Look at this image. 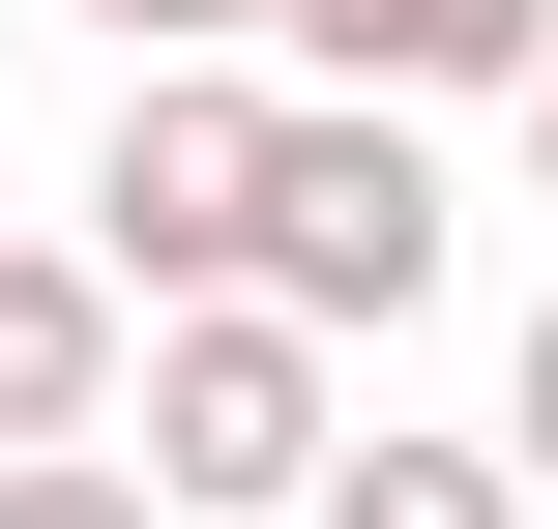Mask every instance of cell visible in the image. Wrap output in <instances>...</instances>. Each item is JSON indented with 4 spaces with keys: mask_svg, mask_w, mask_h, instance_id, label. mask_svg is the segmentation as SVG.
<instances>
[{
    "mask_svg": "<svg viewBox=\"0 0 558 529\" xmlns=\"http://www.w3.org/2000/svg\"><path fill=\"white\" fill-rule=\"evenodd\" d=\"M235 294H294L324 353H383L441 294V147L412 88H265V177H235Z\"/></svg>",
    "mask_w": 558,
    "mask_h": 529,
    "instance_id": "cell-1",
    "label": "cell"
},
{
    "mask_svg": "<svg viewBox=\"0 0 558 529\" xmlns=\"http://www.w3.org/2000/svg\"><path fill=\"white\" fill-rule=\"evenodd\" d=\"M147 501L206 529V501H294L324 471V324L294 294H118V412H88Z\"/></svg>",
    "mask_w": 558,
    "mask_h": 529,
    "instance_id": "cell-2",
    "label": "cell"
},
{
    "mask_svg": "<svg viewBox=\"0 0 558 529\" xmlns=\"http://www.w3.org/2000/svg\"><path fill=\"white\" fill-rule=\"evenodd\" d=\"M235 177H265V88L235 59H147L118 88V177H88V265L118 294H235Z\"/></svg>",
    "mask_w": 558,
    "mask_h": 529,
    "instance_id": "cell-3",
    "label": "cell"
},
{
    "mask_svg": "<svg viewBox=\"0 0 558 529\" xmlns=\"http://www.w3.org/2000/svg\"><path fill=\"white\" fill-rule=\"evenodd\" d=\"M88 412H118V265L0 236V442H88Z\"/></svg>",
    "mask_w": 558,
    "mask_h": 529,
    "instance_id": "cell-4",
    "label": "cell"
},
{
    "mask_svg": "<svg viewBox=\"0 0 558 529\" xmlns=\"http://www.w3.org/2000/svg\"><path fill=\"white\" fill-rule=\"evenodd\" d=\"M265 29H294L324 88H500V59H530L558 0H265Z\"/></svg>",
    "mask_w": 558,
    "mask_h": 529,
    "instance_id": "cell-5",
    "label": "cell"
},
{
    "mask_svg": "<svg viewBox=\"0 0 558 529\" xmlns=\"http://www.w3.org/2000/svg\"><path fill=\"white\" fill-rule=\"evenodd\" d=\"M294 529H530V471H500V442H353V412H324Z\"/></svg>",
    "mask_w": 558,
    "mask_h": 529,
    "instance_id": "cell-6",
    "label": "cell"
},
{
    "mask_svg": "<svg viewBox=\"0 0 558 529\" xmlns=\"http://www.w3.org/2000/svg\"><path fill=\"white\" fill-rule=\"evenodd\" d=\"M0 529H177V501H147L118 442H0Z\"/></svg>",
    "mask_w": 558,
    "mask_h": 529,
    "instance_id": "cell-7",
    "label": "cell"
},
{
    "mask_svg": "<svg viewBox=\"0 0 558 529\" xmlns=\"http://www.w3.org/2000/svg\"><path fill=\"white\" fill-rule=\"evenodd\" d=\"M88 29H118V59H235L265 0H88Z\"/></svg>",
    "mask_w": 558,
    "mask_h": 529,
    "instance_id": "cell-8",
    "label": "cell"
},
{
    "mask_svg": "<svg viewBox=\"0 0 558 529\" xmlns=\"http://www.w3.org/2000/svg\"><path fill=\"white\" fill-rule=\"evenodd\" d=\"M500 471H530V501H558V324H530V353H500Z\"/></svg>",
    "mask_w": 558,
    "mask_h": 529,
    "instance_id": "cell-9",
    "label": "cell"
},
{
    "mask_svg": "<svg viewBox=\"0 0 558 529\" xmlns=\"http://www.w3.org/2000/svg\"><path fill=\"white\" fill-rule=\"evenodd\" d=\"M500 88H530V206H558V29H530V59H500Z\"/></svg>",
    "mask_w": 558,
    "mask_h": 529,
    "instance_id": "cell-10",
    "label": "cell"
}]
</instances>
